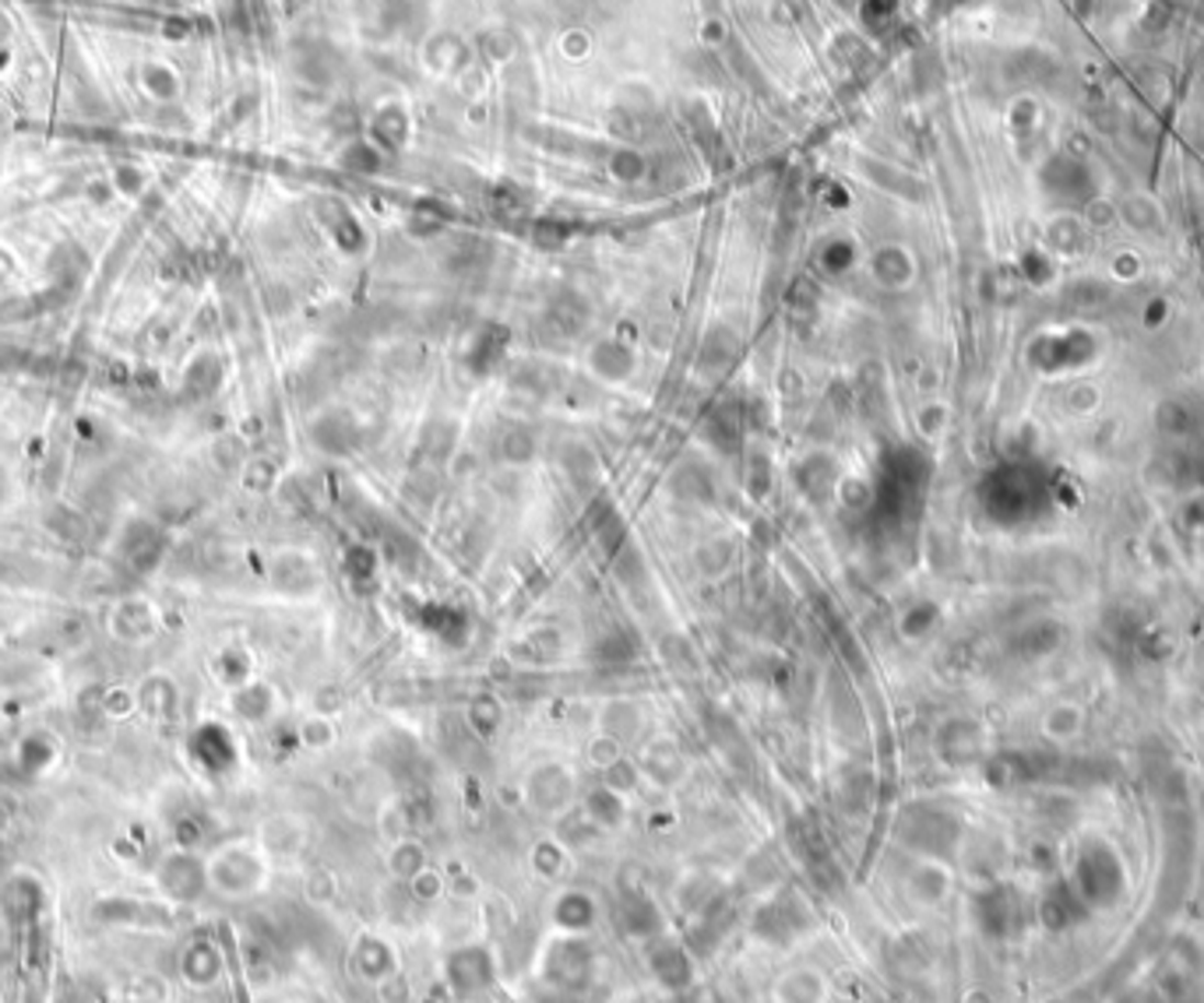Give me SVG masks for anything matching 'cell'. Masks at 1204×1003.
Segmentation results:
<instances>
[{
	"mask_svg": "<svg viewBox=\"0 0 1204 1003\" xmlns=\"http://www.w3.org/2000/svg\"><path fill=\"white\" fill-rule=\"evenodd\" d=\"M205 877L215 891L223 894H250L258 891V884L264 877V866L250 848L243 845H229L223 852H215V859L208 863Z\"/></svg>",
	"mask_w": 1204,
	"mask_h": 1003,
	"instance_id": "1",
	"label": "cell"
},
{
	"mask_svg": "<svg viewBox=\"0 0 1204 1003\" xmlns=\"http://www.w3.org/2000/svg\"><path fill=\"white\" fill-rule=\"evenodd\" d=\"M11 500H14V476H11V468L0 461V514L11 508Z\"/></svg>",
	"mask_w": 1204,
	"mask_h": 1003,
	"instance_id": "2",
	"label": "cell"
}]
</instances>
